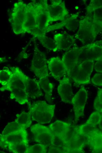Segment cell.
<instances>
[{
	"mask_svg": "<svg viewBox=\"0 0 102 153\" xmlns=\"http://www.w3.org/2000/svg\"><path fill=\"white\" fill-rule=\"evenodd\" d=\"M102 113L96 111L92 112L85 124L94 126L100 124L102 120Z\"/></svg>",
	"mask_w": 102,
	"mask_h": 153,
	"instance_id": "1f68e13d",
	"label": "cell"
},
{
	"mask_svg": "<svg viewBox=\"0 0 102 153\" xmlns=\"http://www.w3.org/2000/svg\"><path fill=\"white\" fill-rule=\"evenodd\" d=\"M91 80L92 83L94 85L98 86H102V73H98L95 74L91 78Z\"/></svg>",
	"mask_w": 102,
	"mask_h": 153,
	"instance_id": "f35d334b",
	"label": "cell"
},
{
	"mask_svg": "<svg viewBox=\"0 0 102 153\" xmlns=\"http://www.w3.org/2000/svg\"><path fill=\"white\" fill-rule=\"evenodd\" d=\"M47 147L41 144H37L28 146L26 153H46Z\"/></svg>",
	"mask_w": 102,
	"mask_h": 153,
	"instance_id": "836d02e7",
	"label": "cell"
},
{
	"mask_svg": "<svg viewBox=\"0 0 102 153\" xmlns=\"http://www.w3.org/2000/svg\"><path fill=\"white\" fill-rule=\"evenodd\" d=\"M85 152L83 149H69L68 153H84Z\"/></svg>",
	"mask_w": 102,
	"mask_h": 153,
	"instance_id": "60d3db41",
	"label": "cell"
},
{
	"mask_svg": "<svg viewBox=\"0 0 102 153\" xmlns=\"http://www.w3.org/2000/svg\"><path fill=\"white\" fill-rule=\"evenodd\" d=\"M71 124L57 120L49 126L54 134H63L66 132L71 126Z\"/></svg>",
	"mask_w": 102,
	"mask_h": 153,
	"instance_id": "cb8c5ba5",
	"label": "cell"
},
{
	"mask_svg": "<svg viewBox=\"0 0 102 153\" xmlns=\"http://www.w3.org/2000/svg\"><path fill=\"white\" fill-rule=\"evenodd\" d=\"M79 28L75 38L83 44L86 45L94 42L99 33L95 27L92 18L86 15L79 21Z\"/></svg>",
	"mask_w": 102,
	"mask_h": 153,
	"instance_id": "7a4b0ae2",
	"label": "cell"
},
{
	"mask_svg": "<svg viewBox=\"0 0 102 153\" xmlns=\"http://www.w3.org/2000/svg\"><path fill=\"white\" fill-rule=\"evenodd\" d=\"M102 59V41L98 40L80 47L78 65L85 60L95 61Z\"/></svg>",
	"mask_w": 102,
	"mask_h": 153,
	"instance_id": "8992f818",
	"label": "cell"
},
{
	"mask_svg": "<svg viewBox=\"0 0 102 153\" xmlns=\"http://www.w3.org/2000/svg\"><path fill=\"white\" fill-rule=\"evenodd\" d=\"M30 129L35 142L43 144L47 147L52 145L53 134L49 127L38 123L32 125Z\"/></svg>",
	"mask_w": 102,
	"mask_h": 153,
	"instance_id": "ba28073f",
	"label": "cell"
},
{
	"mask_svg": "<svg viewBox=\"0 0 102 153\" xmlns=\"http://www.w3.org/2000/svg\"><path fill=\"white\" fill-rule=\"evenodd\" d=\"M13 75L10 82L7 84L2 86L0 90L3 92L7 90L10 92L12 89L19 88L25 90V83L27 77L18 67L9 66Z\"/></svg>",
	"mask_w": 102,
	"mask_h": 153,
	"instance_id": "8fae6325",
	"label": "cell"
},
{
	"mask_svg": "<svg viewBox=\"0 0 102 153\" xmlns=\"http://www.w3.org/2000/svg\"><path fill=\"white\" fill-rule=\"evenodd\" d=\"M86 143V137L77 134L75 137L69 142L68 148L69 149H83Z\"/></svg>",
	"mask_w": 102,
	"mask_h": 153,
	"instance_id": "484cf974",
	"label": "cell"
},
{
	"mask_svg": "<svg viewBox=\"0 0 102 153\" xmlns=\"http://www.w3.org/2000/svg\"><path fill=\"white\" fill-rule=\"evenodd\" d=\"M80 47H75L66 51L62 59L67 70V74L70 78L71 74L78 65Z\"/></svg>",
	"mask_w": 102,
	"mask_h": 153,
	"instance_id": "4fadbf2b",
	"label": "cell"
},
{
	"mask_svg": "<svg viewBox=\"0 0 102 153\" xmlns=\"http://www.w3.org/2000/svg\"><path fill=\"white\" fill-rule=\"evenodd\" d=\"M33 1L27 4L24 23L25 34L28 33L31 34L34 31L38 30L37 2L34 0Z\"/></svg>",
	"mask_w": 102,
	"mask_h": 153,
	"instance_id": "9c48e42d",
	"label": "cell"
},
{
	"mask_svg": "<svg viewBox=\"0 0 102 153\" xmlns=\"http://www.w3.org/2000/svg\"><path fill=\"white\" fill-rule=\"evenodd\" d=\"M28 143L23 142L7 147L11 152L14 153H26Z\"/></svg>",
	"mask_w": 102,
	"mask_h": 153,
	"instance_id": "d6a6232c",
	"label": "cell"
},
{
	"mask_svg": "<svg viewBox=\"0 0 102 153\" xmlns=\"http://www.w3.org/2000/svg\"><path fill=\"white\" fill-rule=\"evenodd\" d=\"M102 1L101 0H92L86 8V15L91 14L96 9L102 7Z\"/></svg>",
	"mask_w": 102,
	"mask_h": 153,
	"instance_id": "d590c367",
	"label": "cell"
},
{
	"mask_svg": "<svg viewBox=\"0 0 102 153\" xmlns=\"http://www.w3.org/2000/svg\"><path fill=\"white\" fill-rule=\"evenodd\" d=\"M39 82L41 89L45 93V99L49 103L52 102L54 84L50 82L48 77L40 79Z\"/></svg>",
	"mask_w": 102,
	"mask_h": 153,
	"instance_id": "603a6c76",
	"label": "cell"
},
{
	"mask_svg": "<svg viewBox=\"0 0 102 153\" xmlns=\"http://www.w3.org/2000/svg\"><path fill=\"white\" fill-rule=\"evenodd\" d=\"M51 4L47 6L48 15V23L58 21H63L69 14L65 2L61 0H50Z\"/></svg>",
	"mask_w": 102,
	"mask_h": 153,
	"instance_id": "52a82bcc",
	"label": "cell"
},
{
	"mask_svg": "<svg viewBox=\"0 0 102 153\" xmlns=\"http://www.w3.org/2000/svg\"><path fill=\"white\" fill-rule=\"evenodd\" d=\"M57 46V50L67 51L71 49L76 42L74 36L64 32L55 34L53 37Z\"/></svg>",
	"mask_w": 102,
	"mask_h": 153,
	"instance_id": "ac0fdd59",
	"label": "cell"
},
{
	"mask_svg": "<svg viewBox=\"0 0 102 153\" xmlns=\"http://www.w3.org/2000/svg\"><path fill=\"white\" fill-rule=\"evenodd\" d=\"M15 121L17 122L23 129H26L29 127L32 123L31 117L29 112L24 111L16 115Z\"/></svg>",
	"mask_w": 102,
	"mask_h": 153,
	"instance_id": "d4e9b609",
	"label": "cell"
},
{
	"mask_svg": "<svg viewBox=\"0 0 102 153\" xmlns=\"http://www.w3.org/2000/svg\"><path fill=\"white\" fill-rule=\"evenodd\" d=\"M22 129L15 121L8 123L4 128L2 132V136H5L18 131Z\"/></svg>",
	"mask_w": 102,
	"mask_h": 153,
	"instance_id": "f546056e",
	"label": "cell"
},
{
	"mask_svg": "<svg viewBox=\"0 0 102 153\" xmlns=\"http://www.w3.org/2000/svg\"><path fill=\"white\" fill-rule=\"evenodd\" d=\"M94 62L85 60L77 65L72 71L70 79L78 85L90 83V76L93 71Z\"/></svg>",
	"mask_w": 102,
	"mask_h": 153,
	"instance_id": "5b68a950",
	"label": "cell"
},
{
	"mask_svg": "<svg viewBox=\"0 0 102 153\" xmlns=\"http://www.w3.org/2000/svg\"><path fill=\"white\" fill-rule=\"evenodd\" d=\"M75 128L78 134L84 137L89 135L98 129L96 126L88 125L85 123L75 127Z\"/></svg>",
	"mask_w": 102,
	"mask_h": 153,
	"instance_id": "83f0119b",
	"label": "cell"
},
{
	"mask_svg": "<svg viewBox=\"0 0 102 153\" xmlns=\"http://www.w3.org/2000/svg\"><path fill=\"white\" fill-rule=\"evenodd\" d=\"M70 79L65 75L58 80L59 84L57 88L58 93L62 101L66 103L71 104L74 96Z\"/></svg>",
	"mask_w": 102,
	"mask_h": 153,
	"instance_id": "9a60e30c",
	"label": "cell"
},
{
	"mask_svg": "<svg viewBox=\"0 0 102 153\" xmlns=\"http://www.w3.org/2000/svg\"><path fill=\"white\" fill-rule=\"evenodd\" d=\"M93 12V18H92L93 23L99 33L102 31V7L95 9Z\"/></svg>",
	"mask_w": 102,
	"mask_h": 153,
	"instance_id": "4316f807",
	"label": "cell"
},
{
	"mask_svg": "<svg viewBox=\"0 0 102 153\" xmlns=\"http://www.w3.org/2000/svg\"><path fill=\"white\" fill-rule=\"evenodd\" d=\"M52 145L68 147L69 143L65 138L64 134H53Z\"/></svg>",
	"mask_w": 102,
	"mask_h": 153,
	"instance_id": "4dcf8cb0",
	"label": "cell"
},
{
	"mask_svg": "<svg viewBox=\"0 0 102 153\" xmlns=\"http://www.w3.org/2000/svg\"><path fill=\"white\" fill-rule=\"evenodd\" d=\"M69 148L67 147L52 145L49 147L48 153H68Z\"/></svg>",
	"mask_w": 102,
	"mask_h": 153,
	"instance_id": "8d00e7d4",
	"label": "cell"
},
{
	"mask_svg": "<svg viewBox=\"0 0 102 153\" xmlns=\"http://www.w3.org/2000/svg\"><path fill=\"white\" fill-rule=\"evenodd\" d=\"M31 34L37 38L45 48L53 51H57L56 44L53 39L47 36L38 30L34 31Z\"/></svg>",
	"mask_w": 102,
	"mask_h": 153,
	"instance_id": "44dd1931",
	"label": "cell"
},
{
	"mask_svg": "<svg viewBox=\"0 0 102 153\" xmlns=\"http://www.w3.org/2000/svg\"><path fill=\"white\" fill-rule=\"evenodd\" d=\"M48 70L51 75L58 81L67 74V70L62 59L52 57L47 61Z\"/></svg>",
	"mask_w": 102,
	"mask_h": 153,
	"instance_id": "7c38bea8",
	"label": "cell"
},
{
	"mask_svg": "<svg viewBox=\"0 0 102 153\" xmlns=\"http://www.w3.org/2000/svg\"><path fill=\"white\" fill-rule=\"evenodd\" d=\"M87 97V91L84 87L82 86L72 99L71 104L73 105L76 122L84 115V110Z\"/></svg>",
	"mask_w": 102,
	"mask_h": 153,
	"instance_id": "30bf717a",
	"label": "cell"
},
{
	"mask_svg": "<svg viewBox=\"0 0 102 153\" xmlns=\"http://www.w3.org/2000/svg\"><path fill=\"white\" fill-rule=\"evenodd\" d=\"M77 134L75 127L71 126L69 128L64 134V136L69 143Z\"/></svg>",
	"mask_w": 102,
	"mask_h": 153,
	"instance_id": "74e56055",
	"label": "cell"
},
{
	"mask_svg": "<svg viewBox=\"0 0 102 153\" xmlns=\"http://www.w3.org/2000/svg\"><path fill=\"white\" fill-rule=\"evenodd\" d=\"M27 4L19 0L13 5L10 22L13 31L16 35L25 34L24 23Z\"/></svg>",
	"mask_w": 102,
	"mask_h": 153,
	"instance_id": "3957f363",
	"label": "cell"
},
{
	"mask_svg": "<svg viewBox=\"0 0 102 153\" xmlns=\"http://www.w3.org/2000/svg\"><path fill=\"white\" fill-rule=\"evenodd\" d=\"M3 146L5 147L23 142L28 143V133L26 129H22L5 135H1Z\"/></svg>",
	"mask_w": 102,
	"mask_h": 153,
	"instance_id": "e0dca14e",
	"label": "cell"
},
{
	"mask_svg": "<svg viewBox=\"0 0 102 153\" xmlns=\"http://www.w3.org/2000/svg\"><path fill=\"white\" fill-rule=\"evenodd\" d=\"M86 143L91 148L94 153L101 152L102 133L98 129L89 135L85 137Z\"/></svg>",
	"mask_w": 102,
	"mask_h": 153,
	"instance_id": "ffe728a7",
	"label": "cell"
},
{
	"mask_svg": "<svg viewBox=\"0 0 102 153\" xmlns=\"http://www.w3.org/2000/svg\"><path fill=\"white\" fill-rule=\"evenodd\" d=\"M93 107L96 111L102 112V89L98 88L97 95L94 100Z\"/></svg>",
	"mask_w": 102,
	"mask_h": 153,
	"instance_id": "e575fe53",
	"label": "cell"
},
{
	"mask_svg": "<svg viewBox=\"0 0 102 153\" xmlns=\"http://www.w3.org/2000/svg\"><path fill=\"white\" fill-rule=\"evenodd\" d=\"M0 146H3L2 139L1 136H0Z\"/></svg>",
	"mask_w": 102,
	"mask_h": 153,
	"instance_id": "b9f144b4",
	"label": "cell"
},
{
	"mask_svg": "<svg viewBox=\"0 0 102 153\" xmlns=\"http://www.w3.org/2000/svg\"><path fill=\"white\" fill-rule=\"evenodd\" d=\"M78 16V13L74 14L70 17L65 19L60 23L49 25L47 28L46 33L54 30L62 28L64 27L70 31H75L79 26V20L77 18Z\"/></svg>",
	"mask_w": 102,
	"mask_h": 153,
	"instance_id": "2e32d148",
	"label": "cell"
},
{
	"mask_svg": "<svg viewBox=\"0 0 102 153\" xmlns=\"http://www.w3.org/2000/svg\"><path fill=\"white\" fill-rule=\"evenodd\" d=\"M38 15L37 18V29L40 32L45 34L48 23V15L47 11V1L40 0L37 2Z\"/></svg>",
	"mask_w": 102,
	"mask_h": 153,
	"instance_id": "5bb4252c",
	"label": "cell"
},
{
	"mask_svg": "<svg viewBox=\"0 0 102 153\" xmlns=\"http://www.w3.org/2000/svg\"><path fill=\"white\" fill-rule=\"evenodd\" d=\"M102 59L96 61L94 64V69L95 71L98 73H102Z\"/></svg>",
	"mask_w": 102,
	"mask_h": 153,
	"instance_id": "ab89813d",
	"label": "cell"
},
{
	"mask_svg": "<svg viewBox=\"0 0 102 153\" xmlns=\"http://www.w3.org/2000/svg\"><path fill=\"white\" fill-rule=\"evenodd\" d=\"M25 90L29 97L35 99L43 95L39 81L27 76L25 83Z\"/></svg>",
	"mask_w": 102,
	"mask_h": 153,
	"instance_id": "d6986e66",
	"label": "cell"
},
{
	"mask_svg": "<svg viewBox=\"0 0 102 153\" xmlns=\"http://www.w3.org/2000/svg\"><path fill=\"white\" fill-rule=\"evenodd\" d=\"M10 92V98L14 100L20 104L24 105L29 102V97L25 89L16 88L11 90Z\"/></svg>",
	"mask_w": 102,
	"mask_h": 153,
	"instance_id": "7402d4cb",
	"label": "cell"
},
{
	"mask_svg": "<svg viewBox=\"0 0 102 153\" xmlns=\"http://www.w3.org/2000/svg\"><path fill=\"white\" fill-rule=\"evenodd\" d=\"M12 71L8 67L4 66L0 70V84L4 86L8 84L13 77Z\"/></svg>",
	"mask_w": 102,
	"mask_h": 153,
	"instance_id": "f1b7e54d",
	"label": "cell"
},
{
	"mask_svg": "<svg viewBox=\"0 0 102 153\" xmlns=\"http://www.w3.org/2000/svg\"><path fill=\"white\" fill-rule=\"evenodd\" d=\"M33 56L30 69L39 79L49 76L45 54L38 48L35 42Z\"/></svg>",
	"mask_w": 102,
	"mask_h": 153,
	"instance_id": "277c9868",
	"label": "cell"
},
{
	"mask_svg": "<svg viewBox=\"0 0 102 153\" xmlns=\"http://www.w3.org/2000/svg\"><path fill=\"white\" fill-rule=\"evenodd\" d=\"M28 104L33 120L41 124L50 122L54 115L55 104H48L45 101L41 100L32 103L29 102Z\"/></svg>",
	"mask_w": 102,
	"mask_h": 153,
	"instance_id": "6da1fadb",
	"label": "cell"
}]
</instances>
